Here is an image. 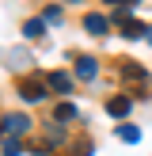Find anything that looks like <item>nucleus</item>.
Listing matches in <instances>:
<instances>
[{
    "mask_svg": "<svg viewBox=\"0 0 152 156\" xmlns=\"http://www.w3.org/2000/svg\"><path fill=\"white\" fill-rule=\"evenodd\" d=\"M27 129H30V118H27V114H8V118H4V133L19 137V133H27Z\"/></svg>",
    "mask_w": 152,
    "mask_h": 156,
    "instance_id": "f03ea898",
    "label": "nucleus"
},
{
    "mask_svg": "<svg viewBox=\"0 0 152 156\" xmlns=\"http://www.w3.org/2000/svg\"><path fill=\"white\" fill-rule=\"evenodd\" d=\"M53 118H57V122H72V118H76V107H72V103H61L57 111H53Z\"/></svg>",
    "mask_w": 152,
    "mask_h": 156,
    "instance_id": "6e6552de",
    "label": "nucleus"
},
{
    "mask_svg": "<svg viewBox=\"0 0 152 156\" xmlns=\"http://www.w3.org/2000/svg\"><path fill=\"white\" fill-rule=\"evenodd\" d=\"M19 95L27 99V103H38V99H46V80H23V84H19Z\"/></svg>",
    "mask_w": 152,
    "mask_h": 156,
    "instance_id": "f257e3e1",
    "label": "nucleus"
},
{
    "mask_svg": "<svg viewBox=\"0 0 152 156\" xmlns=\"http://www.w3.org/2000/svg\"><path fill=\"white\" fill-rule=\"evenodd\" d=\"M84 27H88L91 34H106L110 19H106V15H99V12H91V15H84Z\"/></svg>",
    "mask_w": 152,
    "mask_h": 156,
    "instance_id": "7ed1b4c3",
    "label": "nucleus"
},
{
    "mask_svg": "<svg viewBox=\"0 0 152 156\" xmlns=\"http://www.w3.org/2000/svg\"><path fill=\"white\" fill-rule=\"evenodd\" d=\"M95 73H99L95 57H76V76L80 80H95Z\"/></svg>",
    "mask_w": 152,
    "mask_h": 156,
    "instance_id": "20e7f679",
    "label": "nucleus"
},
{
    "mask_svg": "<svg viewBox=\"0 0 152 156\" xmlns=\"http://www.w3.org/2000/svg\"><path fill=\"white\" fill-rule=\"evenodd\" d=\"M144 38H148V46H152V27H148V34H144Z\"/></svg>",
    "mask_w": 152,
    "mask_h": 156,
    "instance_id": "ddd939ff",
    "label": "nucleus"
},
{
    "mask_svg": "<svg viewBox=\"0 0 152 156\" xmlns=\"http://www.w3.org/2000/svg\"><path fill=\"white\" fill-rule=\"evenodd\" d=\"M118 137L133 145V141H141V129H137V126H118Z\"/></svg>",
    "mask_w": 152,
    "mask_h": 156,
    "instance_id": "1a4fd4ad",
    "label": "nucleus"
},
{
    "mask_svg": "<svg viewBox=\"0 0 152 156\" xmlns=\"http://www.w3.org/2000/svg\"><path fill=\"white\" fill-rule=\"evenodd\" d=\"M46 88H53V91H61V95H68V91H72V80H68L65 73H50V76H46Z\"/></svg>",
    "mask_w": 152,
    "mask_h": 156,
    "instance_id": "39448f33",
    "label": "nucleus"
},
{
    "mask_svg": "<svg viewBox=\"0 0 152 156\" xmlns=\"http://www.w3.org/2000/svg\"><path fill=\"white\" fill-rule=\"evenodd\" d=\"M4 156H23V145L8 137V141H4Z\"/></svg>",
    "mask_w": 152,
    "mask_h": 156,
    "instance_id": "9b49d317",
    "label": "nucleus"
},
{
    "mask_svg": "<svg viewBox=\"0 0 152 156\" xmlns=\"http://www.w3.org/2000/svg\"><path fill=\"white\" fill-rule=\"evenodd\" d=\"M42 19H46V23H57V19H61V8H50V12H46Z\"/></svg>",
    "mask_w": 152,
    "mask_h": 156,
    "instance_id": "f8f14e48",
    "label": "nucleus"
},
{
    "mask_svg": "<svg viewBox=\"0 0 152 156\" xmlns=\"http://www.w3.org/2000/svg\"><path fill=\"white\" fill-rule=\"evenodd\" d=\"M129 107H133V99H129V95H114L110 103H106V114L122 118V114H129Z\"/></svg>",
    "mask_w": 152,
    "mask_h": 156,
    "instance_id": "423d86ee",
    "label": "nucleus"
},
{
    "mask_svg": "<svg viewBox=\"0 0 152 156\" xmlns=\"http://www.w3.org/2000/svg\"><path fill=\"white\" fill-rule=\"evenodd\" d=\"M42 30H46V19H27L23 23V34L27 38H42Z\"/></svg>",
    "mask_w": 152,
    "mask_h": 156,
    "instance_id": "0eeeda50",
    "label": "nucleus"
},
{
    "mask_svg": "<svg viewBox=\"0 0 152 156\" xmlns=\"http://www.w3.org/2000/svg\"><path fill=\"white\" fill-rule=\"evenodd\" d=\"M141 34H148L144 23H126V38H141Z\"/></svg>",
    "mask_w": 152,
    "mask_h": 156,
    "instance_id": "9d476101",
    "label": "nucleus"
}]
</instances>
